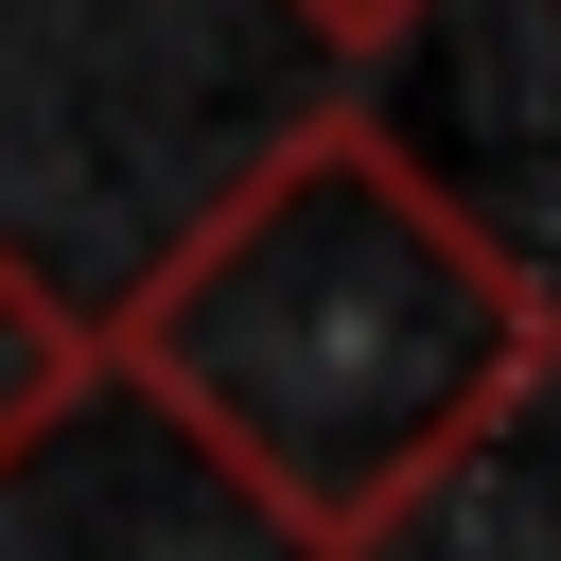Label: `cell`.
Segmentation results:
<instances>
[{
  "instance_id": "obj_1",
  "label": "cell",
  "mask_w": 561,
  "mask_h": 561,
  "mask_svg": "<svg viewBox=\"0 0 561 561\" xmlns=\"http://www.w3.org/2000/svg\"><path fill=\"white\" fill-rule=\"evenodd\" d=\"M88 333H105V386H140L298 561L403 543L526 421L561 351L543 280L368 105L280 123Z\"/></svg>"
},
{
  "instance_id": "obj_2",
  "label": "cell",
  "mask_w": 561,
  "mask_h": 561,
  "mask_svg": "<svg viewBox=\"0 0 561 561\" xmlns=\"http://www.w3.org/2000/svg\"><path fill=\"white\" fill-rule=\"evenodd\" d=\"M105 386V333H88V298L35 263V245H0V473H35L53 456V421Z\"/></svg>"
},
{
  "instance_id": "obj_3",
  "label": "cell",
  "mask_w": 561,
  "mask_h": 561,
  "mask_svg": "<svg viewBox=\"0 0 561 561\" xmlns=\"http://www.w3.org/2000/svg\"><path fill=\"white\" fill-rule=\"evenodd\" d=\"M280 18H298V35H333V53H386L421 0H280Z\"/></svg>"
}]
</instances>
